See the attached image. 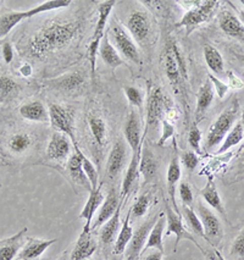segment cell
I'll list each match as a JSON object with an SVG mask.
<instances>
[{
    "label": "cell",
    "instance_id": "6da1fadb",
    "mask_svg": "<svg viewBox=\"0 0 244 260\" xmlns=\"http://www.w3.org/2000/svg\"><path fill=\"white\" fill-rule=\"evenodd\" d=\"M80 25L72 21H52L42 27L29 39L27 49L31 56L42 59L62 49L77 36Z\"/></svg>",
    "mask_w": 244,
    "mask_h": 260
},
{
    "label": "cell",
    "instance_id": "7a4b0ae2",
    "mask_svg": "<svg viewBox=\"0 0 244 260\" xmlns=\"http://www.w3.org/2000/svg\"><path fill=\"white\" fill-rule=\"evenodd\" d=\"M239 115V102L237 98H233L231 101V104L219 115L218 119L214 121V123L210 126L207 131L206 140H205V150H213L222 143L225 137L236 123V120Z\"/></svg>",
    "mask_w": 244,
    "mask_h": 260
},
{
    "label": "cell",
    "instance_id": "3957f363",
    "mask_svg": "<svg viewBox=\"0 0 244 260\" xmlns=\"http://www.w3.org/2000/svg\"><path fill=\"white\" fill-rule=\"evenodd\" d=\"M115 4V0H107V2L101 3L98 8V20H96L93 38L90 41L88 48V59L90 62V74H92V76H94L95 74L96 54H98L99 48H100L101 39L105 36V27L108 25V20H109V16Z\"/></svg>",
    "mask_w": 244,
    "mask_h": 260
},
{
    "label": "cell",
    "instance_id": "277c9868",
    "mask_svg": "<svg viewBox=\"0 0 244 260\" xmlns=\"http://www.w3.org/2000/svg\"><path fill=\"white\" fill-rule=\"evenodd\" d=\"M162 62H164V71L166 77L175 86L180 83L181 78L187 77V70L185 61L181 56L180 49L172 39H168L165 44L164 54H162Z\"/></svg>",
    "mask_w": 244,
    "mask_h": 260
},
{
    "label": "cell",
    "instance_id": "5b68a950",
    "mask_svg": "<svg viewBox=\"0 0 244 260\" xmlns=\"http://www.w3.org/2000/svg\"><path fill=\"white\" fill-rule=\"evenodd\" d=\"M109 35L113 36L115 48L121 55L125 56L126 59H128L129 61L141 65L142 59L140 48H138L134 39L131 37V35L116 20L111 21Z\"/></svg>",
    "mask_w": 244,
    "mask_h": 260
},
{
    "label": "cell",
    "instance_id": "8992f818",
    "mask_svg": "<svg viewBox=\"0 0 244 260\" xmlns=\"http://www.w3.org/2000/svg\"><path fill=\"white\" fill-rule=\"evenodd\" d=\"M170 104L172 103H170L164 95L161 88L159 87L149 88L148 101H147L146 134L148 129H156V127L161 125V121L165 119V111Z\"/></svg>",
    "mask_w": 244,
    "mask_h": 260
},
{
    "label": "cell",
    "instance_id": "52a82bcc",
    "mask_svg": "<svg viewBox=\"0 0 244 260\" xmlns=\"http://www.w3.org/2000/svg\"><path fill=\"white\" fill-rule=\"evenodd\" d=\"M49 122L56 132L64 134L70 138L75 146H78L75 135V115L70 108L62 107L60 104H50L49 109Z\"/></svg>",
    "mask_w": 244,
    "mask_h": 260
},
{
    "label": "cell",
    "instance_id": "ba28073f",
    "mask_svg": "<svg viewBox=\"0 0 244 260\" xmlns=\"http://www.w3.org/2000/svg\"><path fill=\"white\" fill-rule=\"evenodd\" d=\"M219 2L216 0H204V2L198 3L195 8L186 11L183 17L177 22V27H185L187 35H189L193 29L197 28L198 26L204 23L212 17L214 11L218 8Z\"/></svg>",
    "mask_w": 244,
    "mask_h": 260
},
{
    "label": "cell",
    "instance_id": "9c48e42d",
    "mask_svg": "<svg viewBox=\"0 0 244 260\" xmlns=\"http://www.w3.org/2000/svg\"><path fill=\"white\" fill-rule=\"evenodd\" d=\"M197 214L199 216L201 225H203L205 241L216 248L221 243L222 237H224V229H222L221 220L215 215L213 210H210L201 202H199L197 205Z\"/></svg>",
    "mask_w": 244,
    "mask_h": 260
},
{
    "label": "cell",
    "instance_id": "30bf717a",
    "mask_svg": "<svg viewBox=\"0 0 244 260\" xmlns=\"http://www.w3.org/2000/svg\"><path fill=\"white\" fill-rule=\"evenodd\" d=\"M165 217H166V235L173 234L176 236V243H175L173 252H177V248L181 241L188 240L193 242L199 249H201L200 244H198V242L194 240L193 235L189 231H187L185 223L182 221V216L180 215V213H177L173 208H171V205L168 204V202H165Z\"/></svg>",
    "mask_w": 244,
    "mask_h": 260
},
{
    "label": "cell",
    "instance_id": "8fae6325",
    "mask_svg": "<svg viewBox=\"0 0 244 260\" xmlns=\"http://www.w3.org/2000/svg\"><path fill=\"white\" fill-rule=\"evenodd\" d=\"M126 27L135 43L143 44L148 41L152 31V23L147 13L142 10L133 11L126 21Z\"/></svg>",
    "mask_w": 244,
    "mask_h": 260
},
{
    "label": "cell",
    "instance_id": "7c38bea8",
    "mask_svg": "<svg viewBox=\"0 0 244 260\" xmlns=\"http://www.w3.org/2000/svg\"><path fill=\"white\" fill-rule=\"evenodd\" d=\"M159 216H153L147 220L146 222L138 226V229L133 232L131 242H129L127 249H126V260H138L143 253L146 247L148 236L152 231L153 226Z\"/></svg>",
    "mask_w": 244,
    "mask_h": 260
},
{
    "label": "cell",
    "instance_id": "4fadbf2b",
    "mask_svg": "<svg viewBox=\"0 0 244 260\" xmlns=\"http://www.w3.org/2000/svg\"><path fill=\"white\" fill-rule=\"evenodd\" d=\"M123 136H125L126 143L131 148L132 153H138L142 150V142L144 136L142 137L141 120L135 111H131L126 119L125 126H123Z\"/></svg>",
    "mask_w": 244,
    "mask_h": 260
},
{
    "label": "cell",
    "instance_id": "5bb4252c",
    "mask_svg": "<svg viewBox=\"0 0 244 260\" xmlns=\"http://www.w3.org/2000/svg\"><path fill=\"white\" fill-rule=\"evenodd\" d=\"M127 158V147L126 142L122 140H117L111 148L107 162V175L110 178H115L121 172L123 166L126 164Z\"/></svg>",
    "mask_w": 244,
    "mask_h": 260
},
{
    "label": "cell",
    "instance_id": "9a60e30c",
    "mask_svg": "<svg viewBox=\"0 0 244 260\" xmlns=\"http://www.w3.org/2000/svg\"><path fill=\"white\" fill-rule=\"evenodd\" d=\"M71 140L67 136L60 132H55L50 138L47 147V158L56 161L70 158L71 153Z\"/></svg>",
    "mask_w": 244,
    "mask_h": 260
},
{
    "label": "cell",
    "instance_id": "2e32d148",
    "mask_svg": "<svg viewBox=\"0 0 244 260\" xmlns=\"http://www.w3.org/2000/svg\"><path fill=\"white\" fill-rule=\"evenodd\" d=\"M96 250V241L92 234V230H83L78 236L76 244L72 250L70 260H87L94 254Z\"/></svg>",
    "mask_w": 244,
    "mask_h": 260
},
{
    "label": "cell",
    "instance_id": "e0dca14e",
    "mask_svg": "<svg viewBox=\"0 0 244 260\" xmlns=\"http://www.w3.org/2000/svg\"><path fill=\"white\" fill-rule=\"evenodd\" d=\"M56 238L54 240H42V238H28L23 244L22 249L19 254L20 260H37L43 254L56 243Z\"/></svg>",
    "mask_w": 244,
    "mask_h": 260
},
{
    "label": "cell",
    "instance_id": "ac0fdd59",
    "mask_svg": "<svg viewBox=\"0 0 244 260\" xmlns=\"http://www.w3.org/2000/svg\"><path fill=\"white\" fill-rule=\"evenodd\" d=\"M27 228L20 230L16 235L11 236L7 240L0 241V260H14L22 249L25 244V234Z\"/></svg>",
    "mask_w": 244,
    "mask_h": 260
},
{
    "label": "cell",
    "instance_id": "d6986e66",
    "mask_svg": "<svg viewBox=\"0 0 244 260\" xmlns=\"http://www.w3.org/2000/svg\"><path fill=\"white\" fill-rule=\"evenodd\" d=\"M104 199H105V197L103 196V193H101L100 187L90 190L88 199H87L86 204H84L83 209L80 214V219H83L84 221H86V223H84V226H83V230H87V231L92 230L93 216H94V214L98 211L99 208L101 207Z\"/></svg>",
    "mask_w": 244,
    "mask_h": 260
},
{
    "label": "cell",
    "instance_id": "ffe728a7",
    "mask_svg": "<svg viewBox=\"0 0 244 260\" xmlns=\"http://www.w3.org/2000/svg\"><path fill=\"white\" fill-rule=\"evenodd\" d=\"M200 196L207 205H210L213 209L218 211L220 215L224 217L225 221H227V214H226V209L224 207V203H222L221 196H220L218 187H216V183L215 181H214L213 176H209L205 186L200 189Z\"/></svg>",
    "mask_w": 244,
    "mask_h": 260
},
{
    "label": "cell",
    "instance_id": "44dd1931",
    "mask_svg": "<svg viewBox=\"0 0 244 260\" xmlns=\"http://www.w3.org/2000/svg\"><path fill=\"white\" fill-rule=\"evenodd\" d=\"M75 153L70 155V158L67 160V164H66V168H67V172L70 174V176L75 182L80 184V186L84 187L89 190H92V187L87 180L86 175L83 172V168H82V156L83 153L81 152L80 147L75 146Z\"/></svg>",
    "mask_w": 244,
    "mask_h": 260
},
{
    "label": "cell",
    "instance_id": "7402d4cb",
    "mask_svg": "<svg viewBox=\"0 0 244 260\" xmlns=\"http://www.w3.org/2000/svg\"><path fill=\"white\" fill-rule=\"evenodd\" d=\"M220 28L225 35L236 38L244 43V26L240 22L239 17L228 10H224L220 15Z\"/></svg>",
    "mask_w": 244,
    "mask_h": 260
},
{
    "label": "cell",
    "instance_id": "603a6c76",
    "mask_svg": "<svg viewBox=\"0 0 244 260\" xmlns=\"http://www.w3.org/2000/svg\"><path fill=\"white\" fill-rule=\"evenodd\" d=\"M120 203H121V201L119 199V196H117L116 190L114 188L110 189L109 192H108L107 197L104 199L103 204H101L100 209H99L95 222L92 225V230L103 226L104 223L107 222L108 220L114 215V214H115V211L117 210V208H119Z\"/></svg>",
    "mask_w": 244,
    "mask_h": 260
},
{
    "label": "cell",
    "instance_id": "cb8c5ba5",
    "mask_svg": "<svg viewBox=\"0 0 244 260\" xmlns=\"http://www.w3.org/2000/svg\"><path fill=\"white\" fill-rule=\"evenodd\" d=\"M99 54H100L101 59L105 62V65H108L113 71H115L117 68L125 65L122 57L120 56V53L117 49L114 47V44L110 42L109 33H105V36L101 39L100 48H99Z\"/></svg>",
    "mask_w": 244,
    "mask_h": 260
},
{
    "label": "cell",
    "instance_id": "d4e9b609",
    "mask_svg": "<svg viewBox=\"0 0 244 260\" xmlns=\"http://www.w3.org/2000/svg\"><path fill=\"white\" fill-rule=\"evenodd\" d=\"M20 115L25 120L32 122H49V111L39 101L23 104L20 108Z\"/></svg>",
    "mask_w": 244,
    "mask_h": 260
},
{
    "label": "cell",
    "instance_id": "484cf974",
    "mask_svg": "<svg viewBox=\"0 0 244 260\" xmlns=\"http://www.w3.org/2000/svg\"><path fill=\"white\" fill-rule=\"evenodd\" d=\"M181 175H182V170H181L180 158L179 155H177V153H175L172 159H171L170 164H168L166 181H167V192L171 198V204H172V208L177 211V213H179V207H177L175 193H176V184L180 181Z\"/></svg>",
    "mask_w": 244,
    "mask_h": 260
},
{
    "label": "cell",
    "instance_id": "4316f807",
    "mask_svg": "<svg viewBox=\"0 0 244 260\" xmlns=\"http://www.w3.org/2000/svg\"><path fill=\"white\" fill-rule=\"evenodd\" d=\"M140 172L143 176L144 183H148L150 180H153L158 172V160H156L153 150H150V148L147 146L142 148Z\"/></svg>",
    "mask_w": 244,
    "mask_h": 260
},
{
    "label": "cell",
    "instance_id": "83f0119b",
    "mask_svg": "<svg viewBox=\"0 0 244 260\" xmlns=\"http://www.w3.org/2000/svg\"><path fill=\"white\" fill-rule=\"evenodd\" d=\"M122 203L123 201H121V203H120L115 214L104 223L103 228L100 230V241L103 242L104 244H107V246L108 244H111L113 242H115L116 236L119 234L120 229H121L120 228V226H121V219H120V216H121Z\"/></svg>",
    "mask_w": 244,
    "mask_h": 260
},
{
    "label": "cell",
    "instance_id": "f1b7e54d",
    "mask_svg": "<svg viewBox=\"0 0 244 260\" xmlns=\"http://www.w3.org/2000/svg\"><path fill=\"white\" fill-rule=\"evenodd\" d=\"M165 228H166V217H165V215H160L155 221L154 226H153L152 231H150L143 253L148 252L149 249H158L164 253V241H162V236H164Z\"/></svg>",
    "mask_w": 244,
    "mask_h": 260
},
{
    "label": "cell",
    "instance_id": "f546056e",
    "mask_svg": "<svg viewBox=\"0 0 244 260\" xmlns=\"http://www.w3.org/2000/svg\"><path fill=\"white\" fill-rule=\"evenodd\" d=\"M141 154H142V150L138 153H132V159L131 161H129L127 171H126V175L122 181V192H121V198H120V201H125V199L127 198V196L129 194V192H131L135 180H137L138 172H140Z\"/></svg>",
    "mask_w": 244,
    "mask_h": 260
},
{
    "label": "cell",
    "instance_id": "4dcf8cb0",
    "mask_svg": "<svg viewBox=\"0 0 244 260\" xmlns=\"http://www.w3.org/2000/svg\"><path fill=\"white\" fill-rule=\"evenodd\" d=\"M214 101V88L213 84L209 80L201 84L199 92L197 95V105H195V119L199 121L203 119L206 110L210 108Z\"/></svg>",
    "mask_w": 244,
    "mask_h": 260
},
{
    "label": "cell",
    "instance_id": "1f68e13d",
    "mask_svg": "<svg viewBox=\"0 0 244 260\" xmlns=\"http://www.w3.org/2000/svg\"><path fill=\"white\" fill-rule=\"evenodd\" d=\"M131 211H128L127 215H126L125 220H123L121 229H120L119 234L116 236V240L114 242V254L115 255H120L123 252H126L127 249L129 242H131L132 236H133V228L131 226Z\"/></svg>",
    "mask_w": 244,
    "mask_h": 260
},
{
    "label": "cell",
    "instance_id": "d6a6232c",
    "mask_svg": "<svg viewBox=\"0 0 244 260\" xmlns=\"http://www.w3.org/2000/svg\"><path fill=\"white\" fill-rule=\"evenodd\" d=\"M204 60H205L207 68L218 76H225V61L221 53L212 44H206L203 49Z\"/></svg>",
    "mask_w": 244,
    "mask_h": 260
},
{
    "label": "cell",
    "instance_id": "836d02e7",
    "mask_svg": "<svg viewBox=\"0 0 244 260\" xmlns=\"http://www.w3.org/2000/svg\"><path fill=\"white\" fill-rule=\"evenodd\" d=\"M244 141V129H243V123L242 121H238L233 125L231 128V131L228 132L227 136L225 137V140L222 141L221 147L219 148L216 154L221 155V154H225L226 152L232 149L233 147L238 146L240 142Z\"/></svg>",
    "mask_w": 244,
    "mask_h": 260
},
{
    "label": "cell",
    "instance_id": "e575fe53",
    "mask_svg": "<svg viewBox=\"0 0 244 260\" xmlns=\"http://www.w3.org/2000/svg\"><path fill=\"white\" fill-rule=\"evenodd\" d=\"M27 10L26 11H11V13L4 14L0 16V39L4 38L9 33L13 31L16 25H19L21 21L27 20Z\"/></svg>",
    "mask_w": 244,
    "mask_h": 260
},
{
    "label": "cell",
    "instance_id": "d590c367",
    "mask_svg": "<svg viewBox=\"0 0 244 260\" xmlns=\"http://www.w3.org/2000/svg\"><path fill=\"white\" fill-rule=\"evenodd\" d=\"M84 82V78L80 72H72V74H67L65 76L58 77L55 80H53L52 82V87L55 89H60V90H75L77 88H80Z\"/></svg>",
    "mask_w": 244,
    "mask_h": 260
},
{
    "label": "cell",
    "instance_id": "8d00e7d4",
    "mask_svg": "<svg viewBox=\"0 0 244 260\" xmlns=\"http://www.w3.org/2000/svg\"><path fill=\"white\" fill-rule=\"evenodd\" d=\"M32 136L27 132H17L9 138L8 148L14 154H23L32 147Z\"/></svg>",
    "mask_w": 244,
    "mask_h": 260
},
{
    "label": "cell",
    "instance_id": "74e56055",
    "mask_svg": "<svg viewBox=\"0 0 244 260\" xmlns=\"http://www.w3.org/2000/svg\"><path fill=\"white\" fill-rule=\"evenodd\" d=\"M88 126L93 138L99 146H104L107 143V123L99 116H89L88 117Z\"/></svg>",
    "mask_w": 244,
    "mask_h": 260
},
{
    "label": "cell",
    "instance_id": "f35d334b",
    "mask_svg": "<svg viewBox=\"0 0 244 260\" xmlns=\"http://www.w3.org/2000/svg\"><path fill=\"white\" fill-rule=\"evenodd\" d=\"M70 4L71 0H48V2L42 3V4L37 5V7L27 10V16H28V19H31V17H34L37 16V15H41L43 13H48V11L67 8Z\"/></svg>",
    "mask_w": 244,
    "mask_h": 260
},
{
    "label": "cell",
    "instance_id": "ab89813d",
    "mask_svg": "<svg viewBox=\"0 0 244 260\" xmlns=\"http://www.w3.org/2000/svg\"><path fill=\"white\" fill-rule=\"evenodd\" d=\"M182 214H183V219L186 220L187 225L189 226V229H191L195 235L199 236L200 238H204V240H205L203 225H201V221L199 216H198L197 211L193 210L192 207H186V205H183Z\"/></svg>",
    "mask_w": 244,
    "mask_h": 260
},
{
    "label": "cell",
    "instance_id": "60d3db41",
    "mask_svg": "<svg viewBox=\"0 0 244 260\" xmlns=\"http://www.w3.org/2000/svg\"><path fill=\"white\" fill-rule=\"evenodd\" d=\"M82 168H83L84 175H86L87 180H88L90 187H92V189L98 188L99 187L98 186L99 174H98V171H96L94 164H93V162L90 161V160L87 158L84 154L82 156Z\"/></svg>",
    "mask_w": 244,
    "mask_h": 260
},
{
    "label": "cell",
    "instance_id": "b9f144b4",
    "mask_svg": "<svg viewBox=\"0 0 244 260\" xmlns=\"http://www.w3.org/2000/svg\"><path fill=\"white\" fill-rule=\"evenodd\" d=\"M150 205V196L148 193L146 194H142L138 197L137 201L134 202V204L132 205L131 208V215L134 217V219H140V217L146 215V213L149 209Z\"/></svg>",
    "mask_w": 244,
    "mask_h": 260
},
{
    "label": "cell",
    "instance_id": "7bdbcfd3",
    "mask_svg": "<svg viewBox=\"0 0 244 260\" xmlns=\"http://www.w3.org/2000/svg\"><path fill=\"white\" fill-rule=\"evenodd\" d=\"M17 92V83L10 77H0V102H5Z\"/></svg>",
    "mask_w": 244,
    "mask_h": 260
},
{
    "label": "cell",
    "instance_id": "ee69618b",
    "mask_svg": "<svg viewBox=\"0 0 244 260\" xmlns=\"http://www.w3.org/2000/svg\"><path fill=\"white\" fill-rule=\"evenodd\" d=\"M230 250V256L232 258L244 260V226L232 242Z\"/></svg>",
    "mask_w": 244,
    "mask_h": 260
},
{
    "label": "cell",
    "instance_id": "f6af8a7d",
    "mask_svg": "<svg viewBox=\"0 0 244 260\" xmlns=\"http://www.w3.org/2000/svg\"><path fill=\"white\" fill-rule=\"evenodd\" d=\"M123 92H125V95L126 98H127V101L131 103L132 105H134V107L137 108H142L144 96H143V93H142L137 87L123 86Z\"/></svg>",
    "mask_w": 244,
    "mask_h": 260
},
{
    "label": "cell",
    "instance_id": "bcb514c9",
    "mask_svg": "<svg viewBox=\"0 0 244 260\" xmlns=\"http://www.w3.org/2000/svg\"><path fill=\"white\" fill-rule=\"evenodd\" d=\"M200 141H201V131L198 127L197 122H194L189 129L188 143L193 150L197 154H200Z\"/></svg>",
    "mask_w": 244,
    "mask_h": 260
},
{
    "label": "cell",
    "instance_id": "7dc6e473",
    "mask_svg": "<svg viewBox=\"0 0 244 260\" xmlns=\"http://www.w3.org/2000/svg\"><path fill=\"white\" fill-rule=\"evenodd\" d=\"M161 136L160 138H159L158 141V146H165V143L170 140V138L173 137L175 135V127L172 125V122H170V121H167L166 119H164L161 121Z\"/></svg>",
    "mask_w": 244,
    "mask_h": 260
},
{
    "label": "cell",
    "instance_id": "c3c4849f",
    "mask_svg": "<svg viewBox=\"0 0 244 260\" xmlns=\"http://www.w3.org/2000/svg\"><path fill=\"white\" fill-rule=\"evenodd\" d=\"M181 161L187 170L193 172L199 164V156L195 152H185L181 155Z\"/></svg>",
    "mask_w": 244,
    "mask_h": 260
},
{
    "label": "cell",
    "instance_id": "681fc988",
    "mask_svg": "<svg viewBox=\"0 0 244 260\" xmlns=\"http://www.w3.org/2000/svg\"><path fill=\"white\" fill-rule=\"evenodd\" d=\"M179 193L182 204L186 205V207H191L193 203V192L189 183L186 182V181L181 182L179 186Z\"/></svg>",
    "mask_w": 244,
    "mask_h": 260
},
{
    "label": "cell",
    "instance_id": "f907efd6",
    "mask_svg": "<svg viewBox=\"0 0 244 260\" xmlns=\"http://www.w3.org/2000/svg\"><path fill=\"white\" fill-rule=\"evenodd\" d=\"M207 80H209L210 82H212L214 90H215L216 94H218L220 98L222 99L226 94H227L228 89H230V87H228L227 83L222 82V81L220 80V78L215 77V76H214V75H209V76H207Z\"/></svg>",
    "mask_w": 244,
    "mask_h": 260
},
{
    "label": "cell",
    "instance_id": "816d5d0a",
    "mask_svg": "<svg viewBox=\"0 0 244 260\" xmlns=\"http://www.w3.org/2000/svg\"><path fill=\"white\" fill-rule=\"evenodd\" d=\"M226 76H227V78H228V83L227 84H228V87H230V88L240 89V88H243V87H244L243 81L240 80V78L238 77L237 75L234 74V72L232 70L226 72Z\"/></svg>",
    "mask_w": 244,
    "mask_h": 260
},
{
    "label": "cell",
    "instance_id": "f5cc1de1",
    "mask_svg": "<svg viewBox=\"0 0 244 260\" xmlns=\"http://www.w3.org/2000/svg\"><path fill=\"white\" fill-rule=\"evenodd\" d=\"M200 250H201V253L204 254V256H205L206 260H226L224 258V255H222V254L220 253L215 247H214L213 249H209V250H204L203 248H201Z\"/></svg>",
    "mask_w": 244,
    "mask_h": 260
},
{
    "label": "cell",
    "instance_id": "db71d44e",
    "mask_svg": "<svg viewBox=\"0 0 244 260\" xmlns=\"http://www.w3.org/2000/svg\"><path fill=\"white\" fill-rule=\"evenodd\" d=\"M3 57H4L5 62L10 63L14 59V49L11 47L10 43H4L3 44Z\"/></svg>",
    "mask_w": 244,
    "mask_h": 260
},
{
    "label": "cell",
    "instance_id": "11a10c76",
    "mask_svg": "<svg viewBox=\"0 0 244 260\" xmlns=\"http://www.w3.org/2000/svg\"><path fill=\"white\" fill-rule=\"evenodd\" d=\"M164 258V253L160 252V250L155 249L152 250V252H148L144 255L143 260H162Z\"/></svg>",
    "mask_w": 244,
    "mask_h": 260
},
{
    "label": "cell",
    "instance_id": "9f6ffc18",
    "mask_svg": "<svg viewBox=\"0 0 244 260\" xmlns=\"http://www.w3.org/2000/svg\"><path fill=\"white\" fill-rule=\"evenodd\" d=\"M233 54H234V56L239 60V62L244 66V54H239V53H237V51H233Z\"/></svg>",
    "mask_w": 244,
    "mask_h": 260
},
{
    "label": "cell",
    "instance_id": "6f0895ef",
    "mask_svg": "<svg viewBox=\"0 0 244 260\" xmlns=\"http://www.w3.org/2000/svg\"><path fill=\"white\" fill-rule=\"evenodd\" d=\"M238 14H239L240 22H242V25L244 26V11L243 10H239V11H238Z\"/></svg>",
    "mask_w": 244,
    "mask_h": 260
},
{
    "label": "cell",
    "instance_id": "680465c9",
    "mask_svg": "<svg viewBox=\"0 0 244 260\" xmlns=\"http://www.w3.org/2000/svg\"><path fill=\"white\" fill-rule=\"evenodd\" d=\"M107 260H119V259H116V258H109V259H107Z\"/></svg>",
    "mask_w": 244,
    "mask_h": 260
},
{
    "label": "cell",
    "instance_id": "91938a15",
    "mask_svg": "<svg viewBox=\"0 0 244 260\" xmlns=\"http://www.w3.org/2000/svg\"><path fill=\"white\" fill-rule=\"evenodd\" d=\"M242 123H243V129H244V114H243V120H242Z\"/></svg>",
    "mask_w": 244,
    "mask_h": 260
},
{
    "label": "cell",
    "instance_id": "94428289",
    "mask_svg": "<svg viewBox=\"0 0 244 260\" xmlns=\"http://www.w3.org/2000/svg\"><path fill=\"white\" fill-rule=\"evenodd\" d=\"M240 4L244 5V0H240Z\"/></svg>",
    "mask_w": 244,
    "mask_h": 260
},
{
    "label": "cell",
    "instance_id": "6125c7cd",
    "mask_svg": "<svg viewBox=\"0 0 244 260\" xmlns=\"http://www.w3.org/2000/svg\"><path fill=\"white\" fill-rule=\"evenodd\" d=\"M243 166H244V158H243Z\"/></svg>",
    "mask_w": 244,
    "mask_h": 260
},
{
    "label": "cell",
    "instance_id": "be15d7a7",
    "mask_svg": "<svg viewBox=\"0 0 244 260\" xmlns=\"http://www.w3.org/2000/svg\"><path fill=\"white\" fill-rule=\"evenodd\" d=\"M87 260H88V259H87Z\"/></svg>",
    "mask_w": 244,
    "mask_h": 260
}]
</instances>
